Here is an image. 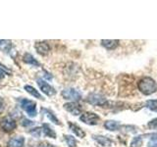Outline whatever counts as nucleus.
<instances>
[{
  "label": "nucleus",
  "mask_w": 157,
  "mask_h": 147,
  "mask_svg": "<svg viewBox=\"0 0 157 147\" xmlns=\"http://www.w3.org/2000/svg\"><path fill=\"white\" fill-rule=\"evenodd\" d=\"M24 88H25V90H26L28 93H29V94H31L32 96L37 98V99H43V97L41 96V94L34 87H33L31 85H25Z\"/></svg>",
  "instance_id": "17"
},
{
  "label": "nucleus",
  "mask_w": 157,
  "mask_h": 147,
  "mask_svg": "<svg viewBox=\"0 0 157 147\" xmlns=\"http://www.w3.org/2000/svg\"><path fill=\"white\" fill-rule=\"evenodd\" d=\"M142 144V136H136L131 142V147H140Z\"/></svg>",
  "instance_id": "21"
},
{
  "label": "nucleus",
  "mask_w": 157,
  "mask_h": 147,
  "mask_svg": "<svg viewBox=\"0 0 157 147\" xmlns=\"http://www.w3.org/2000/svg\"><path fill=\"white\" fill-rule=\"evenodd\" d=\"M147 147H157V134L151 135L148 141V144H147Z\"/></svg>",
  "instance_id": "22"
},
{
  "label": "nucleus",
  "mask_w": 157,
  "mask_h": 147,
  "mask_svg": "<svg viewBox=\"0 0 157 147\" xmlns=\"http://www.w3.org/2000/svg\"><path fill=\"white\" fill-rule=\"evenodd\" d=\"M64 109L68 111L69 113H71L74 116L80 115L82 112L81 105H78L76 102H69V103H66V104H64Z\"/></svg>",
  "instance_id": "8"
},
{
  "label": "nucleus",
  "mask_w": 157,
  "mask_h": 147,
  "mask_svg": "<svg viewBox=\"0 0 157 147\" xmlns=\"http://www.w3.org/2000/svg\"><path fill=\"white\" fill-rule=\"evenodd\" d=\"M21 107L22 109L27 112L29 117L36 116V103L29 99H22L21 100Z\"/></svg>",
  "instance_id": "2"
},
{
  "label": "nucleus",
  "mask_w": 157,
  "mask_h": 147,
  "mask_svg": "<svg viewBox=\"0 0 157 147\" xmlns=\"http://www.w3.org/2000/svg\"><path fill=\"white\" fill-rule=\"evenodd\" d=\"M102 46H104L108 50H113L115 49L118 45H119V40H115V39H103L101 40Z\"/></svg>",
  "instance_id": "12"
},
{
  "label": "nucleus",
  "mask_w": 157,
  "mask_h": 147,
  "mask_svg": "<svg viewBox=\"0 0 157 147\" xmlns=\"http://www.w3.org/2000/svg\"><path fill=\"white\" fill-rule=\"evenodd\" d=\"M69 126H70V130L75 134L77 136L81 137V138H83L86 136V132L83 131L80 126L75 125V124H72V123H69Z\"/></svg>",
  "instance_id": "14"
},
{
  "label": "nucleus",
  "mask_w": 157,
  "mask_h": 147,
  "mask_svg": "<svg viewBox=\"0 0 157 147\" xmlns=\"http://www.w3.org/2000/svg\"><path fill=\"white\" fill-rule=\"evenodd\" d=\"M86 101L91 105H96V106H104L107 104V100L104 96H102L97 93H91L87 96Z\"/></svg>",
  "instance_id": "5"
},
{
  "label": "nucleus",
  "mask_w": 157,
  "mask_h": 147,
  "mask_svg": "<svg viewBox=\"0 0 157 147\" xmlns=\"http://www.w3.org/2000/svg\"><path fill=\"white\" fill-rule=\"evenodd\" d=\"M24 62L26 64H29V65H32V66H34V67H38L39 66V63L36 60V58H34L33 55L29 53H26L24 55Z\"/></svg>",
  "instance_id": "15"
},
{
  "label": "nucleus",
  "mask_w": 157,
  "mask_h": 147,
  "mask_svg": "<svg viewBox=\"0 0 157 147\" xmlns=\"http://www.w3.org/2000/svg\"><path fill=\"white\" fill-rule=\"evenodd\" d=\"M4 109H5V103H4V100L0 97V114L4 111Z\"/></svg>",
  "instance_id": "27"
},
{
  "label": "nucleus",
  "mask_w": 157,
  "mask_h": 147,
  "mask_svg": "<svg viewBox=\"0 0 157 147\" xmlns=\"http://www.w3.org/2000/svg\"><path fill=\"white\" fill-rule=\"evenodd\" d=\"M34 48L38 54L40 55H47L50 50V47H49L48 43L46 41H37L34 45Z\"/></svg>",
  "instance_id": "9"
},
{
  "label": "nucleus",
  "mask_w": 157,
  "mask_h": 147,
  "mask_svg": "<svg viewBox=\"0 0 157 147\" xmlns=\"http://www.w3.org/2000/svg\"><path fill=\"white\" fill-rule=\"evenodd\" d=\"M62 96L64 99H67V100H72V101H78L82 98V94L81 92L75 89V88H65L63 91H62Z\"/></svg>",
  "instance_id": "4"
},
{
  "label": "nucleus",
  "mask_w": 157,
  "mask_h": 147,
  "mask_svg": "<svg viewBox=\"0 0 157 147\" xmlns=\"http://www.w3.org/2000/svg\"><path fill=\"white\" fill-rule=\"evenodd\" d=\"M43 111L46 113V116L49 120H50L52 123H54L55 125H60V122H59V120L57 119V118L55 117V115L53 114V113L51 111H49V110H46V109H43Z\"/></svg>",
  "instance_id": "19"
},
{
  "label": "nucleus",
  "mask_w": 157,
  "mask_h": 147,
  "mask_svg": "<svg viewBox=\"0 0 157 147\" xmlns=\"http://www.w3.org/2000/svg\"><path fill=\"white\" fill-rule=\"evenodd\" d=\"M16 122H15L11 117H4L3 119L0 121V126L4 131H12L16 129Z\"/></svg>",
  "instance_id": "6"
},
{
  "label": "nucleus",
  "mask_w": 157,
  "mask_h": 147,
  "mask_svg": "<svg viewBox=\"0 0 157 147\" xmlns=\"http://www.w3.org/2000/svg\"><path fill=\"white\" fill-rule=\"evenodd\" d=\"M104 126L105 129H107L108 130H111V131H115V130H118L120 129V123L117 122V121H106L104 123Z\"/></svg>",
  "instance_id": "13"
},
{
  "label": "nucleus",
  "mask_w": 157,
  "mask_h": 147,
  "mask_svg": "<svg viewBox=\"0 0 157 147\" xmlns=\"http://www.w3.org/2000/svg\"><path fill=\"white\" fill-rule=\"evenodd\" d=\"M64 137H65V140L69 147H77V140L75 139V137L73 135L66 134V135H64Z\"/></svg>",
  "instance_id": "18"
},
{
  "label": "nucleus",
  "mask_w": 157,
  "mask_h": 147,
  "mask_svg": "<svg viewBox=\"0 0 157 147\" xmlns=\"http://www.w3.org/2000/svg\"><path fill=\"white\" fill-rule=\"evenodd\" d=\"M25 143V138L23 136H17L11 138L7 142V147H23Z\"/></svg>",
  "instance_id": "10"
},
{
  "label": "nucleus",
  "mask_w": 157,
  "mask_h": 147,
  "mask_svg": "<svg viewBox=\"0 0 157 147\" xmlns=\"http://www.w3.org/2000/svg\"><path fill=\"white\" fill-rule=\"evenodd\" d=\"M37 85L40 88V90L44 93V94H46L47 96H52L56 93V90L54 89V88L47 83L46 81H44L43 80H40V78H38L37 80Z\"/></svg>",
  "instance_id": "7"
},
{
  "label": "nucleus",
  "mask_w": 157,
  "mask_h": 147,
  "mask_svg": "<svg viewBox=\"0 0 157 147\" xmlns=\"http://www.w3.org/2000/svg\"><path fill=\"white\" fill-rule=\"evenodd\" d=\"M137 87L139 90L144 95H150L157 90L156 81L149 77H142L140 81L137 82Z\"/></svg>",
  "instance_id": "1"
},
{
  "label": "nucleus",
  "mask_w": 157,
  "mask_h": 147,
  "mask_svg": "<svg viewBox=\"0 0 157 147\" xmlns=\"http://www.w3.org/2000/svg\"><path fill=\"white\" fill-rule=\"evenodd\" d=\"M22 125L24 126H33V122H32V121H29V120H28V119H22Z\"/></svg>",
  "instance_id": "25"
},
{
  "label": "nucleus",
  "mask_w": 157,
  "mask_h": 147,
  "mask_svg": "<svg viewBox=\"0 0 157 147\" xmlns=\"http://www.w3.org/2000/svg\"><path fill=\"white\" fill-rule=\"evenodd\" d=\"M37 147H55V146H54L53 144H51V143H49V142L42 141L37 145Z\"/></svg>",
  "instance_id": "26"
},
{
  "label": "nucleus",
  "mask_w": 157,
  "mask_h": 147,
  "mask_svg": "<svg viewBox=\"0 0 157 147\" xmlns=\"http://www.w3.org/2000/svg\"><path fill=\"white\" fill-rule=\"evenodd\" d=\"M146 108H148L149 110L157 112V100H148L145 103Z\"/></svg>",
  "instance_id": "20"
},
{
  "label": "nucleus",
  "mask_w": 157,
  "mask_h": 147,
  "mask_svg": "<svg viewBox=\"0 0 157 147\" xmlns=\"http://www.w3.org/2000/svg\"><path fill=\"white\" fill-rule=\"evenodd\" d=\"M4 75H6V68L0 67V78H3Z\"/></svg>",
  "instance_id": "28"
},
{
  "label": "nucleus",
  "mask_w": 157,
  "mask_h": 147,
  "mask_svg": "<svg viewBox=\"0 0 157 147\" xmlns=\"http://www.w3.org/2000/svg\"><path fill=\"white\" fill-rule=\"evenodd\" d=\"M147 126H148L150 130H157V118L151 120L148 124H147Z\"/></svg>",
  "instance_id": "24"
},
{
  "label": "nucleus",
  "mask_w": 157,
  "mask_h": 147,
  "mask_svg": "<svg viewBox=\"0 0 157 147\" xmlns=\"http://www.w3.org/2000/svg\"><path fill=\"white\" fill-rule=\"evenodd\" d=\"M29 134L34 137H39L41 134V127H34V129L29 130Z\"/></svg>",
  "instance_id": "23"
},
{
  "label": "nucleus",
  "mask_w": 157,
  "mask_h": 147,
  "mask_svg": "<svg viewBox=\"0 0 157 147\" xmlns=\"http://www.w3.org/2000/svg\"><path fill=\"white\" fill-rule=\"evenodd\" d=\"M80 120L86 125L95 126L98 124L100 118L99 116H97L96 114H94V113H92V112H86L82 114V116L80 117Z\"/></svg>",
  "instance_id": "3"
},
{
  "label": "nucleus",
  "mask_w": 157,
  "mask_h": 147,
  "mask_svg": "<svg viewBox=\"0 0 157 147\" xmlns=\"http://www.w3.org/2000/svg\"><path fill=\"white\" fill-rule=\"evenodd\" d=\"M93 139L104 147H107V146L109 147V146H112L113 144V141L110 138H108V137L103 136V135H93Z\"/></svg>",
  "instance_id": "11"
},
{
  "label": "nucleus",
  "mask_w": 157,
  "mask_h": 147,
  "mask_svg": "<svg viewBox=\"0 0 157 147\" xmlns=\"http://www.w3.org/2000/svg\"><path fill=\"white\" fill-rule=\"evenodd\" d=\"M42 130H43L44 134H45L46 136L51 137V138H56L55 131H54V130L48 124H43L42 125Z\"/></svg>",
  "instance_id": "16"
},
{
  "label": "nucleus",
  "mask_w": 157,
  "mask_h": 147,
  "mask_svg": "<svg viewBox=\"0 0 157 147\" xmlns=\"http://www.w3.org/2000/svg\"><path fill=\"white\" fill-rule=\"evenodd\" d=\"M5 42H8V40H0V45H2Z\"/></svg>",
  "instance_id": "29"
}]
</instances>
